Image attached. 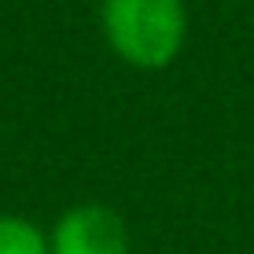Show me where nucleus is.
I'll return each instance as SVG.
<instances>
[{
	"mask_svg": "<svg viewBox=\"0 0 254 254\" xmlns=\"http://www.w3.org/2000/svg\"><path fill=\"white\" fill-rule=\"evenodd\" d=\"M100 30L107 48L136 70H166L188 37L185 0H103Z\"/></svg>",
	"mask_w": 254,
	"mask_h": 254,
	"instance_id": "obj_1",
	"label": "nucleus"
},
{
	"mask_svg": "<svg viewBox=\"0 0 254 254\" xmlns=\"http://www.w3.org/2000/svg\"><path fill=\"white\" fill-rule=\"evenodd\" d=\"M52 254H129V229L118 210L77 203L59 214L48 232Z\"/></svg>",
	"mask_w": 254,
	"mask_h": 254,
	"instance_id": "obj_2",
	"label": "nucleus"
},
{
	"mask_svg": "<svg viewBox=\"0 0 254 254\" xmlns=\"http://www.w3.org/2000/svg\"><path fill=\"white\" fill-rule=\"evenodd\" d=\"M0 254H52L48 232L30 217L0 214Z\"/></svg>",
	"mask_w": 254,
	"mask_h": 254,
	"instance_id": "obj_3",
	"label": "nucleus"
}]
</instances>
